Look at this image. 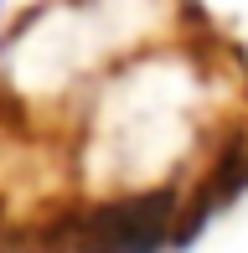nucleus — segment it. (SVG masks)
<instances>
[{
    "label": "nucleus",
    "mask_w": 248,
    "mask_h": 253,
    "mask_svg": "<svg viewBox=\"0 0 248 253\" xmlns=\"http://www.w3.org/2000/svg\"><path fill=\"white\" fill-rule=\"evenodd\" d=\"M176 227H181V202L165 191H145V197L73 217L67 248L73 253H161L165 243H176Z\"/></svg>",
    "instance_id": "nucleus-1"
}]
</instances>
